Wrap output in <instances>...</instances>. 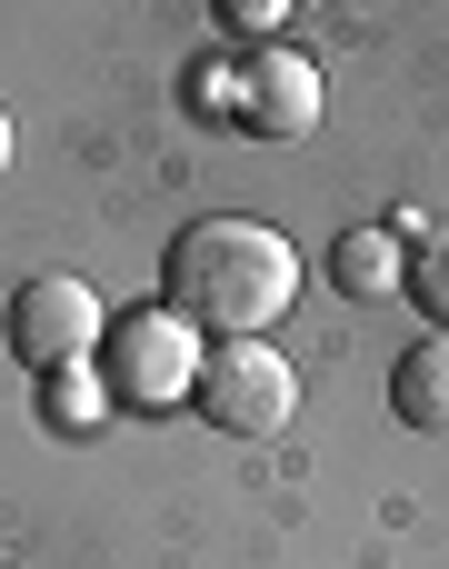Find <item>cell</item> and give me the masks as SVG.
Segmentation results:
<instances>
[{
	"mask_svg": "<svg viewBox=\"0 0 449 569\" xmlns=\"http://www.w3.org/2000/svg\"><path fill=\"white\" fill-rule=\"evenodd\" d=\"M160 300L210 340H260L300 300V250H290V230H270L250 210H210L160 250Z\"/></svg>",
	"mask_w": 449,
	"mask_h": 569,
	"instance_id": "6da1fadb",
	"label": "cell"
},
{
	"mask_svg": "<svg viewBox=\"0 0 449 569\" xmlns=\"http://www.w3.org/2000/svg\"><path fill=\"white\" fill-rule=\"evenodd\" d=\"M200 330L170 310V300H150V310H120L110 320V340H100V390H110V410H170V400H190L200 390Z\"/></svg>",
	"mask_w": 449,
	"mask_h": 569,
	"instance_id": "7a4b0ae2",
	"label": "cell"
},
{
	"mask_svg": "<svg viewBox=\"0 0 449 569\" xmlns=\"http://www.w3.org/2000/svg\"><path fill=\"white\" fill-rule=\"evenodd\" d=\"M190 410H200L210 430H230V440H280L290 410H300V370H290L270 340H210Z\"/></svg>",
	"mask_w": 449,
	"mask_h": 569,
	"instance_id": "3957f363",
	"label": "cell"
},
{
	"mask_svg": "<svg viewBox=\"0 0 449 569\" xmlns=\"http://www.w3.org/2000/svg\"><path fill=\"white\" fill-rule=\"evenodd\" d=\"M100 340H110V310H100L90 280H70V270L20 280V300H10V350H20V370L70 380L80 360H100Z\"/></svg>",
	"mask_w": 449,
	"mask_h": 569,
	"instance_id": "277c9868",
	"label": "cell"
},
{
	"mask_svg": "<svg viewBox=\"0 0 449 569\" xmlns=\"http://www.w3.org/2000/svg\"><path fill=\"white\" fill-rule=\"evenodd\" d=\"M230 120L250 130V140H310L320 130V60L310 50H250L240 70H230Z\"/></svg>",
	"mask_w": 449,
	"mask_h": 569,
	"instance_id": "5b68a950",
	"label": "cell"
},
{
	"mask_svg": "<svg viewBox=\"0 0 449 569\" xmlns=\"http://www.w3.org/2000/svg\"><path fill=\"white\" fill-rule=\"evenodd\" d=\"M390 410H400L420 440H449V330H420V340L390 360Z\"/></svg>",
	"mask_w": 449,
	"mask_h": 569,
	"instance_id": "8992f818",
	"label": "cell"
},
{
	"mask_svg": "<svg viewBox=\"0 0 449 569\" xmlns=\"http://www.w3.org/2000/svg\"><path fill=\"white\" fill-rule=\"evenodd\" d=\"M330 270H340V290H350V300H390V290H400V270H410V250H400L390 230H340Z\"/></svg>",
	"mask_w": 449,
	"mask_h": 569,
	"instance_id": "52a82bcc",
	"label": "cell"
},
{
	"mask_svg": "<svg viewBox=\"0 0 449 569\" xmlns=\"http://www.w3.org/2000/svg\"><path fill=\"white\" fill-rule=\"evenodd\" d=\"M400 300L430 320V330H449V230H420L410 240V270H400Z\"/></svg>",
	"mask_w": 449,
	"mask_h": 569,
	"instance_id": "ba28073f",
	"label": "cell"
},
{
	"mask_svg": "<svg viewBox=\"0 0 449 569\" xmlns=\"http://www.w3.org/2000/svg\"><path fill=\"white\" fill-rule=\"evenodd\" d=\"M220 30H230V40H250V50H280V40H290V10H280V0H230V10H220Z\"/></svg>",
	"mask_w": 449,
	"mask_h": 569,
	"instance_id": "9c48e42d",
	"label": "cell"
},
{
	"mask_svg": "<svg viewBox=\"0 0 449 569\" xmlns=\"http://www.w3.org/2000/svg\"><path fill=\"white\" fill-rule=\"evenodd\" d=\"M0 170H10V110H0Z\"/></svg>",
	"mask_w": 449,
	"mask_h": 569,
	"instance_id": "30bf717a",
	"label": "cell"
}]
</instances>
